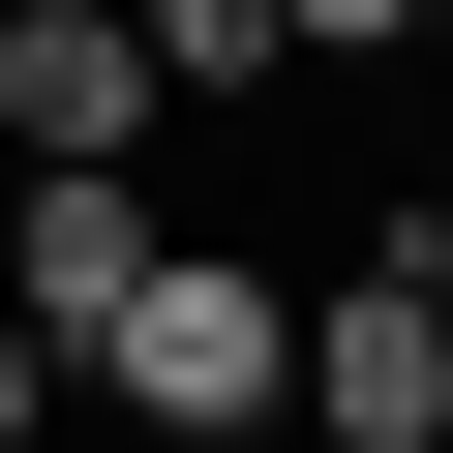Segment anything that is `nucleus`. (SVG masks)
Returning <instances> with one entry per match:
<instances>
[{
    "label": "nucleus",
    "instance_id": "obj_1",
    "mask_svg": "<svg viewBox=\"0 0 453 453\" xmlns=\"http://www.w3.org/2000/svg\"><path fill=\"white\" fill-rule=\"evenodd\" d=\"M61 393L151 423V453H273V393H303V273H273V242H151V273L61 333Z\"/></svg>",
    "mask_w": 453,
    "mask_h": 453
},
{
    "label": "nucleus",
    "instance_id": "obj_5",
    "mask_svg": "<svg viewBox=\"0 0 453 453\" xmlns=\"http://www.w3.org/2000/svg\"><path fill=\"white\" fill-rule=\"evenodd\" d=\"M31 423H61V333H31V303H0V453H31Z\"/></svg>",
    "mask_w": 453,
    "mask_h": 453
},
{
    "label": "nucleus",
    "instance_id": "obj_3",
    "mask_svg": "<svg viewBox=\"0 0 453 453\" xmlns=\"http://www.w3.org/2000/svg\"><path fill=\"white\" fill-rule=\"evenodd\" d=\"M151 121H181V91H151L121 0H0V151H31V181H61V151H151Z\"/></svg>",
    "mask_w": 453,
    "mask_h": 453
},
{
    "label": "nucleus",
    "instance_id": "obj_2",
    "mask_svg": "<svg viewBox=\"0 0 453 453\" xmlns=\"http://www.w3.org/2000/svg\"><path fill=\"white\" fill-rule=\"evenodd\" d=\"M273 423H333V453H453V333L393 303V242L303 303V393H273Z\"/></svg>",
    "mask_w": 453,
    "mask_h": 453
},
{
    "label": "nucleus",
    "instance_id": "obj_4",
    "mask_svg": "<svg viewBox=\"0 0 453 453\" xmlns=\"http://www.w3.org/2000/svg\"><path fill=\"white\" fill-rule=\"evenodd\" d=\"M273 61H423V0H273Z\"/></svg>",
    "mask_w": 453,
    "mask_h": 453
},
{
    "label": "nucleus",
    "instance_id": "obj_7",
    "mask_svg": "<svg viewBox=\"0 0 453 453\" xmlns=\"http://www.w3.org/2000/svg\"><path fill=\"white\" fill-rule=\"evenodd\" d=\"M423 61H453V0H423Z\"/></svg>",
    "mask_w": 453,
    "mask_h": 453
},
{
    "label": "nucleus",
    "instance_id": "obj_6",
    "mask_svg": "<svg viewBox=\"0 0 453 453\" xmlns=\"http://www.w3.org/2000/svg\"><path fill=\"white\" fill-rule=\"evenodd\" d=\"M393 303H423V333H453V211H393Z\"/></svg>",
    "mask_w": 453,
    "mask_h": 453
}]
</instances>
